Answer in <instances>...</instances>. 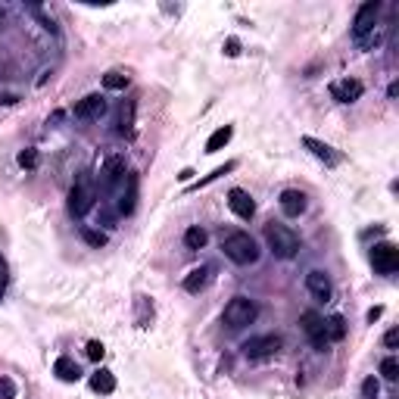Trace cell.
<instances>
[{
    "label": "cell",
    "instance_id": "cell-1",
    "mask_svg": "<svg viewBox=\"0 0 399 399\" xmlns=\"http://www.w3.org/2000/svg\"><path fill=\"white\" fill-rule=\"evenodd\" d=\"M378 13H381V4L378 0H369L356 10V19H353V38L362 50H374L381 41L378 35Z\"/></svg>",
    "mask_w": 399,
    "mask_h": 399
},
{
    "label": "cell",
    "instance_id": "cell-2",
    "mask_svg": "<svg viewBox=\"0 0 399 399\" xmlns=\"http://www.w3.org/2000/svg\"><path fill=\"white\" fill-rule=\"evenodd\" d=\"M222 249L234 265H253L259 259V247L247 231H228L222 237Z\"/></svg>",
    "mask_w": 399,
    "mask_h": 399
},
{
    "label": "cell",
    "instance_id": "cell-3",
    "mask_svg": "<svg viewBox=\"0 0 399 399\" xmlns=\"http://www.w3.org/2000/svg\"><path fill=\"white\" fill-rule=\"evenodd\" d=\"M265 244L275 253V259H293V256L300 253V237H296V231L287 228V225H278V222L265 225Z\"/></svg>",
    "mask_w": 399,
    "mask_h": 399
},
{
    "label": "cell",
    "instance_id": "cell-4",
    "mask_svg": "<svg viewBox=\"0 0 399 399\" xmlns=\"http://www.w3.org/2000/svg\"><path fill=\"white\" fill-rule=\"evenodd\" d=\"M256 315H259V309H256V303L249 300V296H234V300L225 306L222 312V322L231 327V331H240V327L253 325Z\"/></svg>",
    "mask_w": 399,
    "mask_h": 399
},
{
    "label": "cell",
    "instance_id": "cell-5",
    "mask_svg": "<svg viewBox=\"0 0 399 399\" xmlns=\"http://www.w3.org/2000/svg\"><path fill=\"white\" fill-rule=\"evenodd\" d=\"M91 206H94V187H91V178L82 175L72 184V191H69V215L82 218L91 213Z\"/></svg>",
    "mask_w": 399,
    "mask_h": 399
},
{
    "label": "cell",
    "instance_id": "cell-6",
    "mask_svg": "<svg viewBox=\"0 0 399 399\" xmlns=\"http://www.w3.org/2000/svg\"><path fill=\"white\" fill-rule=\"evenodd\" d=\"M371 265L378 275H393L399 269V247L390 244V240H381V244L371 247Z\"/></svg>",
    "mask_w": 399,
    "mask_h": 399
},
{
    "label": "cell",
    "instance_id": "cell-7",
    "mask_svg": "<svg viewBox=\"0 0 399 399\" xmlns=\"http://www.w3.org/2000/svg\"><path fill=\"white\" fill-rule=\"evenodd\" d=\"M281 343L284 340H281L278 334H259V337H249L240 349H244L247 359H269V356H275L281 349Z\"/></svg>",
    "mask_w": 399,
    "mask_h": 399
},
{
    "label": "cell",
    "instance_id": "cell-8",
    "mask_svg": "<svg viewBox=\"0 0 399 399\" xmlns=\"http://www.w3.org/2000/svg\"><path fill=\"white\" fill-rule=\"evenodd\" d=\"M303 331H306L309 343L318 349V353H325L327 349V331H325V318L318 315V312H303Z\"/></svg>",
    "mask_w": 399,
    "mask_h": 399
},
{
    "label": "cell",
    "instance_id": "cell-9",
    "mask_svg": "<svg viewBox=\"0 0 399 399\" xmlns=\"http://www.w3.org/2000/svg\"><path fill=\"white\" fill-rule=\"evenodd\" d=\"M103 113H106V100L100 97V94H88L84 100L75 103V119L78 122H97Z\"/></svg>",
    "mask_w": 399,
    "mask_h": 399
},
{
    "label": "cell",
    "instance_id": "cell-10",
    "mask_svg": "<svg viewBox=\"0 0 399 399\" xmlns=\"http://www.w3.org/2000/svg\"><path fill=\"white\" fill-rule=\"evenodd\" d=\"M306 291L312 293V300H318V303H331V296H334L331 278H327L322 269H312L306 275Z\"/></svg>",
    "mask_w": 399,
    "mask_h": 399
},
{
    "label": "cell",
    "instance_id": "cell-11",
    "mask_svg": "<svg viewBox=\"0 0 399 399\" xmlns=\"http://www.w3.org/2000/svg\"><path fill=\"white\" fill-rule=\"evenodd\" d=\"M362 94H365V84L359 82V78H340V82L331 84V97L337 100V103H356Z\"/></svg>",
    "mask_w": 399,
    "mask_h": 399
},
{
    "label": "cell",
    "instance_id": "cell-12",
    "mask_svg": "<svg viewBox=\"0 0 399 399\" xmlns=\"http://www.w3.org/2000/svg\"><path fill=\"white\" fill-rule=\"evenodd\" d=\"M125 172H128V162H125V156H109V159L103 162V169H100V175H103V187L106 191H113L116 184L125 178Z\"/></svg>",
    "mask_w": 399,
    "mask_h": 399
},
{
    "label": "cell",
    "instance_id": "cell-13",
    "mask_svg": "<svg viewBox=\"0 0 399 399\" xmlns=\"http://www.w3.org/2000/svg\"><path fill=\"white\" fill-rule=\"evenodd\" d=\"M281 213L287 218H300L306 213V193L303 191H293V187H287V191H281Z\"/></svg>",
    "mask_w": 399,
    "mask_h": 399
},
{
    "label": "cell",
    "instance_id": "cell-14",
    "mask_svg": "<svg viewBox=\"0 0 399 399\" xmlns=\"http://www.w3.org/2000/svg\"><path fill=\"white\" fill-rule=\"evenodd\" d=\"M228 206H231V213L237 215V218H244V222H249V218L256 215V203H253V197H249L247 191H240V187H234V191L228 193Z\"/></svg>",
    "mask_w": 399,
    "mask_h": 399
},
{
    "label": "cell",
    "instance_id": "cell-15",
    "mask_svg": "<svg viewBox=\"0 0 399 399\" xmlns=\"http://www.w3.org/2000/svg\"><path fill=\"white\" fill-rule=\"evenodd\" d=\"M303 147H306V150L315 156V159H322L325 166H337V162H340V156L334 153V147H327V144H322V140H315V137H309V135L303 137Z\"/></svg>",
    "mask_w": 399,
    "mask_h": 399
},
{
    "label": "cell",
    "instance_id": "cell-16",
    "mask_svg": "<svg viewBox=\"0 0 399 399\" xmlns=\"http://www.w3.org/2000/svg\"><path fill=\"white\" fill-rule=\"evenodd\" d=\"M53 374H57L60 381H66V384H75L78 378H82V371H78V362L69 356H60L57 362H53Z\"/></svg>",
    "mask_w": 399,
    "mask_h": 399
},
{
    "label": "cell",
    "instance_id": "cell-17",
    "mask_svg": "<svg viewBox=\"0 0 399 399\" xmlns=\"http://www.w3.org/2000/svg\"><path fill=\"white\" fill-rule=\"evenodd\" d=\"M91 390H94V393H100V396H109V393H113V390H116L113 371H106V369L94 371V374H91Z\"/></svg>",
    "mask_w": 399,
    "mask_h": 399
},
{
    "label": "cell",
    "instance_id": "cell-18",
    "mask_svg": "<svg viewBox=\"0 0 399 399\" xmlns=\"http://www.w3.org/2000/svg\"><path fill=\"white\" fill-rule=\"evenodd\" d=\"M135 206H137V175H135V172H128V191H125V197L119 203V213L131 215V213H135Z\"/></svg>",
    "mask_w": 399,
    "mask_h": 399
},
{
    "label": "cell",
    "instance_id": "cell-19",
    "mask_svg": "<svg viewBox=\"0 0 399 399\" xmlns=\"http://www.w3.org/2000/svg\"><path fill=\"white\" fill-rule=\"evenodd\" d=\"M231 135H234L231 125H222V128H215L213 135H209V140H206V153H218V150H222V147L231 140Z\"/></svg>",
    "mask_w": 399,
    "mask_h": 399
},
{
    "label": "cell",
    "instance_id": "cell-20",
    "mask_svg": "<svg viewBox=\"0 0 399 399\" xmlns=\"http://www.w3.org/2000/svg\"><path fill=\"white\" fill-rule=\"evenodd\" d=\"M119 135H125V137L135 135V100H128V103L122 106V116H119Z\"/></svg>",
    "mask_w": 399,
    "mask_h": 399
},
{
    "label": "cell",
    "instance_id": "cell-21",
    "mask_svg": "<svg viewBox=\"0 0 399 399\" xmlns=\"http://www.w3.org/2000/svg\"><path fill=\"white\" fill-rule=\"evenodd\" d=\"M206 278H209V269H193L191 275L184 278V291L187 293H200L206 287Z\"/></svg>",
    "mask_w": 399,
    "mask_h": 399
},
{
    "label": "cell",
    "instance_id": "cell-22",
    "mask_svg": "<svg viewBox=\"0 0 399 399\" xmlns=\"http://www.w3.org/2000/svg\"><path fill=\"white\" fill-rule=\"evenodd\" d=\"M325 331H327V340H343V337H347V318H343V315H331L325 322Z\"/></svg>",
    "mask_w": 399,
    "mask_h": 399
},
{
    "label": "cell",
    "instance_id": "cell-23",
    "mask_svg": "<svg viewBox=\"0 0 399 399\" xmlns=\"http://www.w3.org/2000/svg\"><path fill=\"white\" fill-rule=\"evenodd\" d=\"M206 231H203L200 228V225H193V228H187L184 231V247L187 249H203V247H206Z\"/></svg>",
    "mask_w": 399,
    "mask_h": 399
},
{
    "label": "cell",
    "instance_id": "cell-24",
    "mask_svg": "<svg viewBox=\"0 0 399 399\" xmlns=\"http://www.w3.org/2000/svg\"><path fill=\"white\" fill-rule=\"evenodd\" d=\"M234 169H237V162H225V166H218V169H213V172H209V175H206V178H200V181H197V184H191V191H200V187H206L209 181H215V178H222V175H228V172H234Z\"/></svg>",
    "mask_w": 399,
    "mask_h": 399
},
{
    "label": "cell",
    "instance_id": "cell-25",
    "mask_svg": "<svg viewBox=\"0 0 399 399\" xmlns=\"http://www.w3.org/2000/svg\"><path fill=\"white\" fill-rule=\"evenodd\" d=\"M103 88L106 91H125V88H128V75H122V72L103 75Z\"/></svg>",
    "mask_w": 399,
    "mask_h": 399
},
{
    "label": "cell",
    "instance_id": "cell-26",
    "mask_svg": "<svg viewBox=\"0 0 399 399\" xmlns=\"http://www.w3.org/2000/svg\"><path fill=\"white\" fill-rule=\"evenodd\" d=\"M82 240L91 247H106V234L103 231H94V228H82Z\"/></svg>",
    "mask_w": 399,
    "mask_h": 399
},
{
    "label": "cell",
    "instance_id": "cell-27",
    "mask_svg": "<svg viewBox=\"0 0 399 399\" xmlns=\"http://www.w3.org/2000/svg\"><path fill=\"white\" fill-rule=\"evenodd\" d=\"M381 374H384L387 381H396L399 378V362H396L393 356H387L384 362H381Z\"/></svg>",
    "mask_w": 399,
    "mask_h": 399
},
{
    "label": "cell",
    "instance_id": "cell-28",
    "mask_svg": "<svg viewBox=\"0 0 399 399\" xmlns=\"http://www.w3.org/2000/svg\"><path fill=\"white\" fill-rule=\"evenodd\" d=\"M378 393H381L378 381H374V378H365V381H362V399H378Z\"/></svg>",
    "mask_w": 399,
    "mask_h": 399
},
{
    "label": "cell",
    "instance_id": "cell-29",
    "mask_svg": "<svg viewBox=\"0 0 399 399\" xmlns=\"http://www.w3.org/2000/svg\"><path fill=\"white\" fill-rule=\"evenodd\" d=\"M19 166L22 169H35L38 166V150H22L19 153Z\"/></svg>",
    "mask_w": 399,
    "mask_h": 399
},
{
    "label": "cell",
    "instance_id": "cell-30",
    "mask_svg": "<svg viewBox=\"0 0 399 399\" xmlns=\"http://www.w3.org/2000/svg\"><path fill=\"white\" fill-rule=\"evenodd\" d=\"M0 399H16V384L10 378H0Z\"/></svg>",
    "mask_w": 399,
    "mask_h": 399
},
{
    "label": "cell",
    "instance_id": "cell-31",
    "mask_svg": "<svg viewBox=\"0 0 399 399\" xmlns=\"http://www.w3.org/2000/svg\"><path fill=\"white\" fill-rule=\"evenodd\" d=\"M103 353H106V349H103V343H100V340H91V343H88V359L100 362V359H103Z\"/></svg>",
    "mask_w": 399,
    "mask_h": 399
},
{
    "label": "cell",
    "instance_id": "cell-32",
    "mask_svg": "<svg viewBox=\"0 0 399 399\" xmlns=\"http://www.w3.org/2000/svg\"><path fill=\"white\" fill-rule=\"evenodd\" d=\"M6 284H10V271H6V262H4V256H0V300H4V293H6Z\"/></svg>",
    "mask_w": 399,
    "mask_h": 399
},
{
    "label": "cell",
    "instance_id": "cell-33",
    "mask_svg": "<svg viewBox=\"0 0 399 399\" xmlns=\"http://www.w3.org/2000/svg\"><path fill=\"white\" fill-rule=\"evenodd\" d=\"M225 53H228V57H237V53H240V41H237V38H228V41H225Z\"/></svg>",
    "mask_w": 399,
    "mask_h": 399
},
{
    "label": "cell",
    "instance_id": "cell-34",
    "mask_svg": "<svg viewBox=\"0 0 399 399\" xmlns=\"http://www.w3.org/2000/svg\"><path fill=\"white\" fill-rule=\"evenodd\" d=\"M384 343H387V349H396V343H399V331H396V327H390V331H387Z\"/></svg>",
    "mask_w": 399,
    "mask_h": 399
},
{
    "label": "cell",
    "instance_id": "cell-35",
    "mask_svg": "<svg viewBox=\"0 0 399 399\" xmlns=\"http://www.w3.org/2000/svg\"><path fill=\"white\" fill-rule=\"evenodd\" d=\"M381 312H384V309H381V306H374L371 312H369V322L374 325V322H378V318H381Z\"/></svg>",
    "mask_w": 399,
    "mask_h": 399
},
{
    "label": "cell",
    "instance_id": "cell-36",
    "mask_svg": "<svg viewBox=\"0 0 399 399\" xmlns=\"http://www.w3.org/2000/svg\"><path fill=\"white\" fill-rule=\"evenodd\" d=\"M0 103H6V106H13V103H16V97H13V94H4V97H0Z\"/></svg>",
    "mask_w": 399,
    "mask_h": 399
},
{
    "label": "cell",
    "instance_id": "cell-37",
    "mask_svg": "<svg viewBox=\"0 0 399 399\" xmlns=\"http://www.w3.org/2000/svg\"><path fill=\"white\" fill-rule=\"evenodd\" d=\"M0 26H4V10H0Z\"/></svg>",
    "mask_w": 399,
    "mask_h": 399
}]
</instances>
